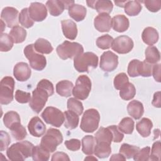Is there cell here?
<instances>
[{"label": "cell", "instance_id": "obj_1", "mask_svg": "<svg viewBox=\"0 0 161 161\" xmlns=\"http://www.w3.org/2000/svg\"><path fill=\"white\" fill-rule=\"evenodd\" d=\"M54 93L53 84L47 79L41 80L36 89L33 91L32 97L29 102V106L36 113H39L48 100L49 96Z\"/></svg>", "mask_w": 161, "mask_h": 161}, {"label": "cell", "instance_id": "obj_2", "mask_svg": "<svg viewBox=\"0 0 161 161\" xmlns=\"http://www.w3.org/2000/svg\"><path fill=\"white\" fill-rule=\"evenodd\" d=\"M33 143L28 141H21L13 143L6 151L8 158L12 161L24 160L32 156L34 148Z\"/></svg>", "mask_w": 161, "mask_h": 161}, {"label": "cell", "instance_id": "obj_3", "mask_svg": "<svg viewBox=\"0 0 161 161\" xmlns=\"http://www.w3.org/2000/svg\"><path fill=\"white\" fill-rule=\"evenodd\" d=\"M97 65L98 57L93 52L82 53L74 58V68L79 72H89L90 68L95 69Z\"/></svg>", "mask_w": 161, "mask_h": 161}, {"label": "cell", "instance_id": "obj_4", "mask_svg": "<svg viewBox=\"0 0 161 161\" xmlns=\"http://www.w3.org/2000/svg\"><path fill=\"white\" fill-rule=\"evenodd\" d=\"M100 114L97 109H87L82 117L80 128L86 133H93L98 128Z\"/></svg>", "mask_w": 161, "mask_h": 161}, {"label": "cell", "instance_id": "obj_5", "mask_svg": "<svg viewBox=\"0 0 161 161\" xmlns=\"http://www.w3.org/2000/svg\"><path fill=\"white\" fill-rule=\"evenodd\" d=\"M56 52L60 58L66 60L74 58L78 55L82 53L84 48L82 45L79 43L65 40L57 47Z\"/></svg>", "mask_w": 161, "mask_h": 161}, {"label": "cell", "instance_id": "obj_6", "mask_svg": "<svg viewBox=\"0 0 161 161\" xmlns=\"http://www.w3.org/2000/svg\"><path fill=\"white\" fill-rule=\"evenodd\" d=\"M63 141L61 132L55 128H49L42 138L40 145L49 152H53Z\"/></svg>", "mask_w": 161, "mask_h": 161}, {"label": "cell", "instance_id": "obj_7", "mask_svg": "<svg viewBox=\"0 0 161 161\" xmlns=\"http://www.w3.org/2000/svg\"><path fill=\"white\" fill-rule=\"evenodd\" d=\"M24 54L28 59L30 67L35 70H42L47 65V60L44 55L38 53L33 44L28 45L24 48Z\"/></svg>", "mask_w": 161, "mask_h": 161}, {"label": "cell", "instance_id": "obj_8", "mask_svg": "<svg viewBox=\"0 0 161 161\" xmlns=\"http://www.w3.org/2000/svg\"><path fill=\"white\" fill-rule=\"evenodd\" d=\"M14 80L12 77L6 76L0 82V103L7 105L13 100Z\"/></svg>", "mask_w": 161, "mask_h": 161}, {"label": "cell", "instance_id": "obj_9", "mask_svg": "<svg viewBox=\"0 0 161 161\" xmlns=\"http://www.w3.org/2000/svg\"><path fill=\"white\" fill-rule=\"evenodd\" d=\"M91 90V79L86 75H82L77 79L75 85L72 90L73 96L79 99H87Z\"/></svg>", "mask_w": 161, "mask_h": 161}, {"label": "cell", "instance_id": "obj_10", "mask_svg": "<svg viewBox=\"0 0 161 161\" xmlns=\"http://www.w3.org/2000/svg\"><path fill=\"white\" fill-rule=\"evenodd\" d=\"M42 118L47 124L59 128L64 122V114L60 109L52 107H47L41 114Z\"/></svg>", "mask_w": 161, "mask_h": 161}, {"label": "cell", "instance_id": "obj_11", "mask_svg": "<svg viewBox=\"0 0 161 161\" xmlns=\"http://www.w3.org/2000/svg\"><path fill=\"white\" fill-rule=\"evenodd\" d=\"M134 46L132 39L126 35H121L116 37L113 42L112 49L119 54L128 53Z\"/></svg>", "mask_w": 161, "mask_h": 161}, {"label": "cell", "instance_id": "obj_12", "mask_svg": "<svg viewBox=\"0 0 161 161\" xmlns=\"http://www.w3.org/2000/svg\"><path fill=\"white\" fill-rule=\"evenodd\" d=\"M118 65V57L111 51L104 52L101 56L100 68L104 72L114 70Z\"/></svg>", "mask_w": 161, "mask_h": 161}, {"label": "cell", "instance_id": "obj_13", "mask_svg": "<svg viewBox=\"0 0 161 161\" xmlns=\"http://www.w3.org/2000/svg\"><path fill=\"white\" fill-rule=\"evenodd\" d=\"M1 18L8 28H13L19 23V12L13 7H5L1 11Z\"/></svg>", "mask_w": 161, "mask_h": 161}, {"label": "cell", "instance_id": "obj_14", "mask_svg": "<svg viewBox=\"0 0 161 161\" xmlns=\"http://www.w3.org/2000/svg\"><path fill=\"white\" fill-rule=\"evenodd\" d=\"M28 12L31 18L37 22L43 21L47 16V9L45 5L38 2L31 3Z\"/></svg>", "mask_w": 161, "mask_h": 161}, {"label": "cell", "instance_id": "obj_15", "mask_svg": "<svg viewBox=\"0 0 161 161\" xmlns=\"http://www.w3.org/2000/svg\"><path fill=\"white\" fill-rule=\"evenodd\" d=\"M95 28L100 32H108L112 26V18L109 14H99L94 20Z\"/></svg>", "mask_w": 161, "mask_h": 161}, {"label": "cell", "instance_id": "obj_16", "mask_svg": "<svg viewBox=\"0 0 161 161\" xmlns=\"http://www.w3.org/2000/svg\"><path fill=\"white\" fill-rule=\"evenodd\" d=\"M31 74V70L28 64L25 62H18L14 67L13 75L18 81H26L30 78Z\"/></svg>", "mask_w": 161, "mask_h": 161}, {"label": "cell", "instance_id": "obj_17", "mask_svg": "<svg viewBox=\"0 0 161 161\" xmlns=\"http://www.w3.org/2000/svg\"><path fill=\"white\" fill-rule=\"evenodd\" d=\"M28 129L30 133L35 137H40L43 136L46 131V126L43 122L38 116L33 117L28 125Z\"/></svg>", "mask_w": 161, "mask_h": 161}, {"label": "cell", "instance_id": "obj_18", "mask_svg": "<svg viewBox=\"0 0 161 161\" xmlns=\"http://www.w3.org/2000/svg\"><path fill=\"white\" fill-rule=\"evenodd\" d=\"M64 35L69 40H74L77 35V28L75 22L70 19H64L61 21Z\"/></svg>", "mask_w": 161, "mask_h": 161}, {"label": "cell", "instance_id": "obj_19", "mask_svg": "<svg viewBox=\"0 0 161 161\" xmlns=\"http://www.w3.org/2000/svg\"><path fill=\"white\" fill-rule=\"evenodd\" d=\"M130 25L129 19L123 14H118L112 18V26L117 32H124L126 31Z\"/></svg>", "mask_w": 161, "mask_h": 161}, {"label": "cell", "instance_id": "obj_20", "mask_svg": "<svg viewBox=\"0 0 161 161\" xmlns=\"http://www.w3.org/2000/svg\"><path fill=\"white\" fill-rule=\"evenodd\" d=\"M127 111L128 114L135 119H139L144 113L143 105L137 100L131 101L127 106Z\"/></svg>", "mask_w": 161, "mask_h": 161}, {"label": "cell", "instance_id": "obj_21", "mask_svg": "<svg viewBox=\"0 0 161 161\" xmlns=\"http://www.w3.org/2000/svg\"><path fill=\"white\" fill-rule=\"evenodd\" d=\"M142 38L143 42L150 46L154 45L158 40V33L157 30L153 27L145 28L142 34Z\"/></svg>", "mask_w": 161, "mask_h": 161}, {"label": "cell", "instance_id": "obj_22", "mask_svg": "<svg viewBox=\"0 0 161 161\" xmlns=\"http://www.w3.org/2000/svg\"><path fill=\"white\" fill-rule=\"evenodd\" d=\"M68 10L69 16L75 20V21H81L86 18L87 9L82 5L74 4L69 8Z\"/></svg>", "mask_w": 161, "mask_h": 161}, {"label": "cell", "instance_id": "obj_23", "mask_svg": "<svg viewBox=\"0 0 161 161\" xmlns=\"http://www.w3.org/2000/svg\"><path fill=\"white\" fill-rule=\"evenodd\" d=\"M153 127L152 121L147 118H143L136 125V129L138 133L143 137H148L151 133Z\"/></svg>", "mask_w": 161, "mask_h": 161}, {"label": "cell", "instance_id": "obj_24", "mask_svg": "<svg viewBox=\"0 0 161 161\" xmlns=\"http://www.w3.org/2000/svg\"><path fill=\"white\" fill-rule=\"evenodd\" d=\"M74 85L72 82L68 80H63L56 84V92L58 94L63 97H69L71 96Z\"/></svg>", "mask_w": 161, "mask_h": 161}, {"label": "cell", "instance_id": "obj_25", "mask_svg": "<svg viewBox=\"0 0 161 161\" xmlns=\"http://www.w3.org/2000/svg\"><path fill=\"white\" fill-rule=\"evenodd\" d=\"M46 6L50 14L53 16H59L65 9L63 0H49L47 1Z\"/></svg>", "mask_w": 161, "mask_h": 161}, {"label": "cell", "instance_id": "obj_26", "mask_svg": "<svg viewBox=\"0 0 161 161\" xmlns=\"http://www.w3.org/2000/svg\"><path fill=\"white\" fill-rule=\"evenodd\" d=\"M64 126L66 128L72 130L77 128L79 124V118L75 113L69 110L64 112Z\"/></svg>", "mask_w": 161, "mask_h": 161}, {"label": "cell", "instance_id": "obj_27", "mask_svg": "<svg viewBox=\"0 0 161 161\" xmlns=\"http://www.w3.org/2000/svg\"><path fill=\"white\" fill-rule=\"evenodd\" d=\"M96 145V140L92 135H86L82 139V150L84 154L92 155L94 153Z\"/></svg>", "mask_w": 161, "mask_h": 161}, {"label": "cell", "instance_id": "obj_28", "mask_svg": "<svg viewBox=\"0 0 161 161\" xmlns=\"http://www.w3.org/2000/svg\"><path fill=\"white\" fill-rule=\"evenodd\" d=\"M110 145L111 144L104 142H96L94 153L98 158H107L109 156L111 152V148Z\"/></svg>", "mask_w": 161, "mask_h": 161}, {"label": "cell", "instance_id": "obj_29", "mask_svg": "<svg viewBox=\"0 0 161 161\" xmlns=\"http://www.w3.org/2000/svg\"><path fill=\"white\" fill-rule=\"evenodd\" d=\"M34 48L37 52L43 54H49L53 50L51 43L47 40L42 38L36 40Z\"/></svg>", "mask_w": 161, "mask_h": 161}, {"label": "cell", "instance_id": "obj_30", "mask_svg": "<svg viewBox=\"0 0 161 161\" xmlns=\"http://www.w3.org/2000/svg\"><path fill=\"white\" fill-rule=\"evenodd\" d=\"M9 36L15 43H20L25 41L26 37V31L21 26H16L9 32Z\"/></svg>", "mask_w": 161, "mask_h": 161}, {"label": "cell", "instance_id": "obj_31", "mask_svg": "<svg viewBox=\"0 0 161 161\" xmlns=\"http://www.w3.org/2000/svg\"><path fill=\"white\" fill-rule=\"evenodd\" d=\"M145 60L150 64H156L160 60V54L158 48L155 46H148L145 52Z\"/></svg>", "mask_w": 161, "mask_h": 161}, {"label": "cell", "instance_id": "obj_32", "mask_svg": "<svg viewBox=\"0 0 161 161\" xmlns=\"http://www.w3.org/2000/svg\"><path fill=\"white\" fill-rule=\"evenodd\" d=\"M125 12L130 16L138 15L142 9V6L139 1H128L125 5Z\"/></svg>", "mask_w": 161, "mask_h": 161}, {"label": "cell", "instance_id": "obj_33", "mask_svg": "<svg viewBox=\"0 0 161 161\" xmlns=\"http://www.w3.org/2000/svg\"><path fill=\"white\" fill-rule=\"evenodd\" d=\"M32 158L35 161H47L50 158V152L40 145L34 147Z\"/></svg>", "mask_w": 161, "mask_h": 161}, {"label": "cell", "instance_id": "obj_34", "mask_svg": "<svg viewBox=\"0 0 161 161\" xmlns=\"http://www.w3.org/2000/svg\"><path fill=\"white\" fill-rule=\"evenodd\" d=\"M95 138L96 142H104L111 144L113 141V135L108 127H100L95 135Z\"/></svg>", "mask_w": 161, "mask_h": 161}, {"label": "cell", "instance_id": "obj_35", "mask_svg": "<svg viewBox=\"0 0 161 161\" xmlns=\"http://www.w3.org/2000/svg\"><path fill=\"white\" fill-rule=\"evenodd\" d=\"M11 135L16 140L21 141L25 138L27 135V132L25 128L21 124V122L14 123L10 128Z\"/></svg>", "mask_w": 161, "mask_h": 161}, {"label": "cell", "instance_id": "obj_36", "mask_svg": "<svg viewBox=\"0 0 161 161\" xmlns=\"http://www.w3.org/2000/svg\"><path fill=\"white\" fill-rule=\"evenodd\" d=\"M113 8V3L109 0H99L96 1L94 9L96 11L101 13L109 14Z\"/></svg>", "mask_w": 161, "mask_h": 161}, {"label": "cell", "instance_id": "obj_37", "mask_svg": "<svg viewBox=\"0 0 161 161\" xmlns=\"http://www.w3.org/2000/svg\"><path fill=\"white\" fill-rule=\"evenodd\" d=\"M134 121L130 117H125L121 119L118 125V129L125 134H131L134 130Z\"/></svg>", "mask_w": 161, "mask_h": 161}, {"label": "cell", "instance_id": "obj_38", "mask_svg": "<svg viewBox=\"0 0 161 161\" xmlns=\"http://www.w3.org/2000/svg\"><path fill=\"white\" fill-rule=\"evenodd\" d=\"M153 65L148 63L145 60L143 62L139 61L137 65V73L138 76H142L144 77H148L152 74Z\"/></svg>", "mask_w": 161, "mask_h": 161}, {"label": "cell", "instance_id": "obj_39", "mask_svg": "<svg viewBox=\"0 0 161 161\" xmlns=\"http://www.w3.org/2000/svg\"><path fill=\"white\" fill-rule=\"evenodd\" d=\"M21 122L19 114L15 111H10L5 113L3 117V123L6 128L9 129L14 123Z\"/></svg>", "mask_w": 161, "mask_h": 161}, {"label": "cell", "instance_id": "obj_40", "mask_svg": "<svg viewBox=\"0 0 161 161\" xmlns=\"http://www.w3.org/2000/svg\"><path fill=\"white\" fill-rule=\"evenodd\" d=\"M136 94V89L135 86L129 82L126 86L121 89L119 91V96L121 98L125 101L131 100Z\"/></svg>", "mask_w": 161, "mask_h": 161}, {"label": "cell", "instance_id": "obj_41", "mask_svg": "<svg viewBox=\"0 0 161 161\" xmlns=\"http://www.w3.org/2000/svg\"><path fill=\"white\" fill-rule=\"evenodd\" d=\"M140 148L135 145H131L128 143H123L119 148V153L126 158H133V156L138 152Z\"/></svg>", "mask_w": 161, "mask_h": 161}, {"label": "cell", "instance_id": "obj_42", "mask_svg": "<svg viewBox=\"0 0 161 161\" xmlns=\"http://www.w3.org/2000/svg\"><path fill=\"white\" fill-rule=\"evenodd\" d=\"M19 23L25 28H30L34 25V21L31 18L28 8H23L19 14Z\"/></svg>", "mask_w": 161, "mask_h": 161}, {"label": "cell", "instance_id": "obj_43", "mask_svg": "<svg viewBox=\"0 0 161 161\" xmlns=\"http://www.w3.org/2000/svg\"><path fill=\"white\" fill-rule=\"evenodd\" d=\"M67 108L79 116L82 114L84 110L82 103L74 97H70L67 100Z\"/></svg>", "mask_w": 161, "mask_h": 161}, {"label": "cell", "instance_id": "obj_44", "mask_svg": "<svg viewBox=\"0 0 161 161\" xmlns=\"http://www.w3.org/2000/svg\"><path fill=\"white\" fill-rule=\"evenodd\" d=\"M113 40V38L109 35H104L97 38L96 45L98 48L103 50H106L111 47Z\"/></svg>", "mask_w": 161, "mask_h": 161}, {"label": "cell", "instance_id": "obj_45", "mask_svg": "<svg viewBox=\"0 0 161 161\" xmlns=\"http://www.w3.org/2000/svg\"><path fill=\"white\" fill-rule=\"evenodd\" d=\"M13 41L9 35L1 33L0 38V50L1 52H8L13 46Z\"/></svg>", "mask_w": 161, "mask_h": 161}, {"label": "cell", "instance_id": "obj_46", "mask_svg": "<svg viewBox=\"0 0 161 161\" xmlns=\"http://www.w3.org/2000/svg\"><path fill=\"white\" fill-rule=\"evenodd\" d=\"M113 83L116 89L121 90L129 83V79L125 73L121 72L115 76Z\"/></svg>", "mask_w": 161, "mask_h": 161}, {"label": "cell", "instance_id": "obj_47", "mask_svg": "<svg viewBox=\"0 0 161 161\" xmlns=\"http://www.w3.org/2000/svg\"><path fill=\"white\" fill-rule=\"evenodd\" d=\"M161 155V144L160 141L153 143L152 147L151 154L149 157V160H160Z\"/></svg>", "mask_w": 161, "mask_h": 161}, {"label": "cell", "instance_id": "obj_48", "mask_svg": "<svg viewBox=\"0 0 161 161\" xmlns=\"http://www.w3.org/2000/svg\"><path fill=\"white\" fill-rule=\"evenodd\" d=\"M150 147H146L141 150L140 149L138 152L133 156L134 160L136 161H147L149 160L150 157Z\"/></svg>", "mask_w": 161, "mask_h": 161}, {"label": "cell", "instance_id": "obj_49", "mask_svg": "<svg viewBox=\"0 0 161 161\" xmlns=\"http://www.w3.org/2000/svg\"><path fill=\"white\" fill-rule=\"evenodd\" d=\"M140 2L143 3L145 7L151 12H157L161 8L160 0H145Z\"/></svg>", "mask_w": 161, "mask_h": 161}, {"label": "cell", "instance_id": "obj_50", "mask_svg": "<svg viewBox=\"0 0 161 161\" xmlns=\"http://www.w3.org/2000/svg\"><path fill=\"white\" fill-rule=\"evenodd\" d=\"M31 94L30 92H25L21 90H16L15 92V99L19 103L24 104L30 102L31 100Z\"/></svg>", "mask_w": 161, "mask_h": 161}, {"label": "cell", "instance_id": "obj_51", "mask_svg": "<svg viewBox=\"0 0 161 161\" xmlns=\"http://www.w3.org/2000/svg\"><path fill=\"white\" fill-rule=\"evenodd\" d=\"M11 142V138L9 134L1 130L0 132V150L3 151L8 148Z\"/></svg>", "mask_w": 161, "mask_h": 161}, {"label": "cell", "instance_id": "obj_52", "mask_svg": "<svg viewBox=\"0 0 161 161\" xmlns=\"http://www.w3.org/2000/svg\"><path fill=\"white\" fill-rule=\"evenodd\" d=\"M108 128L110 130L113 135V142L115 143H119L122 141L124 137V135L120 131L116 125H111L108 126Z\"/></svg>", "mask_w": 161, "mask_h": 161}, {"label": "cell", "instance_id": "obj_53", "mask_svg": "<svg viewBox=\"0 0 161 161\" xmlns=\"http://www.w3.org/2000/svg\"><path fill=\"white\" fill-rule=\"evenodd\" d=\"M64 144L67 148L70 151H77L80 148V141L78 139L72 138L66 140Z\"/></svg>", "mask_w": 161, "mask_h": 161}, {"label": "cell", "instance_id": "obj_54", "mask_svg": "<svg viewBox=\"0 0 161 161\" xmlns=\"http://www.w3.org/2000/svg\"><path fill=\"white\" fill-rule=\"evenodd\" d=\"M161 70V64H156L155 65H154L153 66V69H152V74L153 77L154 78V79L158 82H161V73H160V70Z\"/></svg>", "mask_w": 161, "mask_h": 161}, {"label": "cell", "instance_id": "obj_55", "mask_svg": "<svg viewBox=\"0 0 161 161\" xmlns=\"http://www.w3.org/2000/svg\"><path fill=\"white\" fill-rule=\"evenodd\" d=\"M52 161L54 160H70V158L68 155L64 152H56L52 155Z\"/></svg>", "mask_w": 161, "mask_h": 161}, {"label": "cell", "instance_id": "obj_56", "mask_svg": "<svg viewBox=\"0 0 161 161\" xmlns=\"http://www.w3.org/2000/svg\"><path fill=\"white\" fill-rule=\"evenodd\" d=\"M152 105L156 108L161 107V96L160 91H157L155 92L153 95V99L152 101Z\"/></svg>", "mask_w": 161, "mask_h": 161}, {"label": "cell", "instance_id": "obj_57", "mask_svg": "<svg viewBox=\"0 0 161 161\" xmlns=\"http://www.w3.org/2000/svg\"><path fill=\"white\" fill-rule=\"evenodd\" d=\"M126 158L120 153H116V154H113L110 160H125Z\"/></svg>", "mask_w": 161, "mask_h": 161}, {"label": "cell", "instance_id": "obj_58", "mask_svg": "<svg viewBox=\"0 0 161 161\" xmlns=\"http://www.w3.org/2000/svg\"><path fill=\"white\" fill-rule=\"evenodd\" d=\"M128 1H115L114 3L116 4V6H119V7H121V8H124L125 5L126 4V3H127Z\"/></svg>", "mask_w": 161, "mask_h": 161}, {"label": "cell", "instance_id": "obj_59", "mask_svg": "<svg viewBox=\"0 0 161 161\" xmlns=\"http://www.w3.org/2000/svg\"><path fill=\"white\" fill-rule=\"evenodd\" d=\"M87 6L91 8L94 9L95 7V3H96V1H86Z\"/></svg>", "mask_w": 161, "mask_h": 161}, {"label": "cell", "instance_id": "obj_60", "mask_svg": "<svg viewBox=\"0 0 161 161\" xmlns=\"http://www.w3.org/2000/svg\"><path fill=\"white\" fill-rule=\"evenodd\" d=\"M84 160H97V158H96V157H94L93 156H88V157H86Z\"/></svg>", "mask_w": 161, "mask_h": 161}, {"label": "cell", "instance_id": "obj_61", "mask_svg": "<svg viewBox=\"0 0 161 161\" xmlns=\"http://www.w3.org/2000/svg\"><path fill=\"white\" fill-rule=\"evenodd\" d=\"M1 24H2V28H1V32H3V31H4V27H6V26H5V24L4 23V21L1 19Z\"/></svg>", "mask_w": 161, "mask_h": 161}]
</instances>
